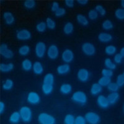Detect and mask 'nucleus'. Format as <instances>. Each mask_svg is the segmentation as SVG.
Listing matches in <instances>:
<instances>
[{"instance_id": "e433bc0d", "label": "nucleus", "mask_w": 124, "mask_h": 124, "mask_svg": "<svg viewBox=\"0 0 124 124\" xmlns=\"http://www.w3.org/2000/svg\"><path fill=\"white\" fill-rule=\"evenodd\" d=\"M115 16L118 20L124 19V8H118L115 11Z\"/></svg>"}, {"instance_id": "b1692460", "label": "nucleus", "mask_w": 124, "mask_h": 124, "mask_svg": "<svg viewBox=\"0 0 124 124\" xmlns=\"http://www.w3.org/2000/svg\"><path fill=\"white\" fill-rule=\"evenodd\" d=\"M21 119V118L19 112H14L12 113L9 117V122L12 124H17L19 122Z\"/></svg>"}, {"instance_id": "79ce46f5", "label": "nucleus", "mask_w": 124, "mask_h": 124, "mask_svg": "<svg viewBox=\"0 0 124 124\" xmlns=\"http://www.w3.org/2000/svg\"><path fill=\"white\" fill-rule=\"evenodd\" d=\"M116 84L118 86V87H122L124 85V75L120 74L118 75L116 79Z\"/></svg>"}, {"instance_id": "a878e982", "label": "nucleus", "mask_w": 124, "mask_h": 124, "mask_svg": "<svg viewBox=\"0 0 124 124\" xmlns=\"http://www.w3.org/2000/svg\"><path fill=\"white\" fill-rule=\"evenodd\" d=\"M74 25L71 22H68L65 24L63 27V32L66 35H70L73 32Z\"/></svg>"}, {"instance_id": "20e7f679", "label": "nucleus", "mask_w": 124, "mask_h": 124, "mask_svg": "<svg viewBox=\"0 0 124 124\" xmlns=\"http://www.w3.org/2000/svg\"><path fill=\"white\" fill-rule=\"evenodd\" d=\"M0 54L3 58L9 60L14 57V52L6 44H1L0 46Z\"/></svg>"}, {"instance_id": "a211bd4d", "label": "nucleus", "mask_w": 124, "mask_h": 124, "mask_svg": "<svg viewBox=\"0 0 124 124\" xmlns=\"http://www.w3.org/2000/svg\"><path fill=\"white\" fill-rule=\"evenodd\" d=\"M70 71V66L68 63L59 65L56 68V71L59 75H63L68 73Z\"/></svg>"}, {"instance_id": "c9c22d12", "label": "nucleus", "mask_w": 124, "mask_h": 124, "mask_svg": "<svg viewBox=\"0 0 124 124\" xmlns=\"http://www.w3.org/2000/svg\"><path fill=\"white\" fill-rule=\"evenodd\" d=\"M102 27L106 31H109V30L112 29L114 27V24L110 21V20H105L103 22L102 24Z\"/></svg>"}, {"instance_id": "c85d7f7f", "label": "nucleus", "mask_w": 124, "mask_h": 124, "mask_svg": "<svg viewBox=\"0 0 124 124\" xmlns=\"http://www.w3.org/2000/svg\"><path fill=\"white\" fill-rule=\"evenodd\" d=\"M110 83H111L110 78L105 77V76H103V77L101 78L100 79H99V81H98V83L102 87H107L108 84H110Z\"/></svg>"}, {"instance_id": "4c0bfd02", "label": "nucleus", "mask_w": 124, "mask_h": 124, "mask_svg": "<svg viewBox=\"0 0 124 124\" xmlns=\"http://www.w3.org/2000/svg\"><path fill=\"white\" fill-rule=\"evenodd\" d=\"M95 10H96L98 14L101 15V16H104L106 14V10L105 8L101 4H97L95 6Z\"/></svg>"}, {"instance_id": "f3484780", "label": "nucleus", "mask_w": 124, "mask_h": 124, "mask_svg": "<svg viewBox=\"0 0 124 124\" xmlns=\"http://www.w3.org/2000/svg\"><path fill=\"white\" fill-rule=\"evenodd\" d=\"M98 39L102 43H107L109 42L110 41L112 40L113 37L111 34L108 33L102 32L100 33L98 35Z\"/></svg>"}, {"instance_id": "7ed1b4c3", "label": "nucleus", "mask_w": 124, "mask_h": 124, "mask_svg": "<svg viewBox=\"0 0 124 124\" xmlns=\"http://www.w3.org/2000/svg\"><path fill=\"white\" fill-rule=\"evenodd\" d=\"M38 122L41 124H54L56 123V120L54 116L42 112L39 115Z\"/></svg>"}, {"instance_id": "ddd939ff", "label": "nucleus", "mask_w": 124, "mask_h": 124, "mask_svg": "<svg viewBox=\"0 0 124 124\" xmlns=\"http://www.w3.org/2000/svg\"><path fill=\"white\" fill-rule=\"evenodd\" d=\"M78 79L81 82L87 81L89 78V72L85 68H81L77 73Z\"/></svg>"}, {"instance_id": "de8ad7c7", "label": "nucleus", "mask_w": 124, "mask_h": 124, "mask_svg": "<svg viewBox=\"0 0 124 124\" xmlns=\"http://www.w3.org/2000/svg\"><path fill=\"white\" fill-rule=\"evenodd\" d=\"M123 58H124V57L120 54H117L115 55L114 57V62L116 63L119 64L122 63Z\"/></svg>"}, {"instance_id": "f03ea898", "label": "nucleus", "mask_w": 124, "mask_h": 124, "mask_svg": "<svg viewBox=\"0 0 124 124\" xmlns=\"http://www.w3.org/2000/svg\"><path fill=\"white\" fill-rule=\"evenodd\" d=\"M21 118L24 123L31 122L32 118V112L31 108L27 106H23L19 110Z\"/></svg>"}, {"instance_id": "3c124183", "label": "nucleus", "mask_w": 124, "mask_h": 124, "mask_svg": "<svg viewBox=\"0 0 124 124\" xmlns=\"http://www.w3.org/2000/svg\"><path fill=\"white\" fill-rule=\"evenodd\" d=\"M5 110V104L3 101L0 102V113L2 114Z\"/></svg>"}, {"instance_id": "412c9836", "label": "nucleus", "mask_w": 124, "mask_h": 124, "mask_svg": "<svg viewBox=\"0 0 124 124\" xmlns=\"http://www.w3.org/2000/svg\"><path fill=\"white\" fill-rule=\"evenodd\" d=\"M14 65L13 63H9L8 64H0V71L2 73H8L14 69Z\"/></svg>"}, {"instance_id": "5701e85b", "label": "nucleus", "mask_w": 124, "mask_h": 124, "mask_svg": "<svg viewBox=\"0 0 124 124\" xmlns=\"http://www.w3.org/2000/svg\"><path fill=\"white\" fill-rule=\"evenodd\" d=\"M76 21L80 25L86 26L89 24V21L87 19V17L85 15L82 14H78L76 16Z\"/></svg>"}, {"instance_id": "09e8293b", "label": "nucleus", "mask_w": 124, "mask_h": 124, "mask_svg": "<svg viewBox=\"0 0 124 124\" xmlns=\"http://www.w3.org/2000/svg\"><path fill=\"white\" fill-rule=\"evenodd\" d=\"M65 4L69 8H73L75 6V1L73 0H65Z\"/></svg>"}, {"instance_id": "dca6fc26", "label": "nucleus", "mask_w": 124, "mask_h": 124, "mask_svg": "<svg viewBox=\"0 0 124 124\" xmlns=\"http://www.w3.org/2000/svg\"><path fill=\"white\" fill-rule=\"evenodd\" d=\"M107 99H108L109 104L114 105L117 102V101H118L119 98H120V95H119V94L117 93V91L111 92V93L108 94V97H107Z\"/></svg>"}, {"instance_id": "f704fd0d", "label": "nucleus", "mask_w": 124, "mask_h": 124, "mask_svg": "<svg viewBox=\"0 0 124 124\" xmlns=\"http://www.w3.org/2000/svg\"><path fill=\"white\" fill-rule=\"evenodd\" d=\"M46 24V27L50 30H54L56 28V23L54 19L50 17H47L45 21Z\"/></svg>"}, {"instance_id": "9b49d317", "label": "nucleus", "mask_w": 124, "mask_h": 124, "mask_svg": "<svg viewBox=\"0 0 124 124\" xmlns=\"http://www.w3.org/2000/svg\"><path fill=\"white\" fill-rule=\"evenodd\" d=\"M59 50L58 46L55 45H51L47 50V56L51 60H55L58 58Z\"/></svg>"}, {"instance_id": "58836bf2", "label": "nucleus", "mask_w": 124, "mask_h": 124, "mask_svg": "<svg viewBox=\"0 0 124 124\" xmlns=\"http://www.w3.org/2000/svg\"><path fill=\"white\" fill-rule=\"evenodd\" d=\"M98 13H97L95 9H90L88 11V17H89V19L92 20V21H94V20L97 19V17H98Z\"/></svg>"}, {"instance_id": "aec40b11", "label": "nucleus", "mask_w": 124, "mask_h": 124, "mask_svg": "<svg viewBox=\"0 0 124 124\" xmlns=\"http://www.w3.org/2000/svg\"><path fill=\"white\" fill-rule=\"evenodd\" d=\"M42 91L45 95H49L54 91V85L50 83H43L42 86Z\"/></svg>"}, {"instance_id": "423d86ee", "label": "nucleus", "mask_w": 124, "mask_h": 124, "mask_svg": "<svg viewBox=\"0 0 124 124\" xmlns=\"http://www.w3.org/2000/svg\"><path fill=\"white\" fill-rule=\"evenodd\" d=\"M86 122L90 124H97L100 122L101 118L98 114L94 112H88L85 116Z\"/></svg>"}, {"instance_id": "a18cd8bd", "label": "nucleus", "mask_w": 124, "mask_h": 124, "mask_svg": "<svg viewBox=\"0 0 124 124\" xmlns=\"http://www.w3.org/2000/svg\"><path fill=\"white\" fill-rule=\"evenodd\" d=\"M86 123V120L85 117L81 116H78L75 118V124H85Z\"/></svg>"}, {"instance_id": "39448f33", "label": "nucleus", "mask_w": 124, "mask_h": 124, "mask_svg": "<svg viewBox=\"0 0 124 124\" xmlns=\"http://www.w3.org/2000/svg\"><path fill=\"white\" fill-rule=\"evenodd\" d=\"M16 37L17 40H29L32 38V34L29 30L24 29L19 30L16 32Z\"/></svg>"}, {"instance_id": "7c9ffc66", "label": "nucleus", "mask_w": 124, "mask_h": 124, "mask_svg": "<svg viewBox=\"0 0 124 124\" xmlns=\"http://www.w3.org/2000/svg\"><path fill=\"white\" fill-rule=\"evenodd\" d=\"M117 52V48L116 46L112 45H109L107 46L105 48V52L108 55H114Z\"/></svg>"}, {"instance_id": "bb28decb", "label": "nucleus", "mask_w": 124, "mask_h": 124, "mask_svg": "<svg viewBox=\"0 0 124 124\" xmlns=\"http://www.w3.org/2000/svg\"><path fill=\"white\" fill-rule=\"evenodd\" d=\"M32 63L30 60L25 59L22 62V68L24 71H29L32 68Z\"/></svg>"}, {"instance_id": "2eb2a0df", "label": "nucleus", "mask_w": 124, "mask_h": 124, "mask_svg": "<svg viewBox=\"0 0 124 124\" xmlns=\"http://www.w3.org/2000/svg\"><path fill=\"white\" fill-rule=\"evenodd\" d=\"M97 105L102 108H107L109 106L108 99L106 96L103 95H99L97 98Z\"/></svg>"}, {"instance_id": "6ab92c4d", "label": "nucleus", "mask_w": 124, "mask_h": 124, "mask_svg": "<svg viewBox=\"0 0 124 124\" xmlns=\"http://www.w3.org/2000/svg\"><path fill=\"white\" fill-rule=\"evenodd\" d=\"M32 70L34 73L37 75H42L44 72V67L42 64L40 62H34V63L33 64Z\"/></svg>"}, {"instance_id": "0eeeda50", "label": "nucleus", "mask_w": 124, "mask_h": 124, "mask_svg": "<svg viewBox=\"0 0 124 124\" xmlns=\"http://www.w3.org/2000/svg\"><path fill=\"white\" fill-rule=\"evenodd\" d=\"M83 52L87 56H93L96 53V48L94 45L90 42L84 43L81 46Z\"/></svg>"}, {"instance_id": "f8f14e48", "label": "nucleus", "mask_w": 124, "mask_h": 124, "mask_svg": "<svg viewBox=\"0 0 124 124\" xmlns=\"http://www.w3.org/2000/svg\"><path fill=\"white\" fill-rule=\"evenodd\" d=\"M62 59L66 63H69L74 59L73 52L70 49L65 50L62 53Z\"/></svg>"}, {"instance_id": "1a4fd4ad", "label": "nucleus", "mask_w": 124, "mask_h": 124, "mask_svg": "<svg viewBox=\"0 0 124 124\" xmlns=\"http://www.w3.org/2000/svg\"><path fill=\"white\" fill-rule=\"evenodd\" d=\"M3 19L4 23L8 25H13L16 21L15 16L9 11H6L3 13Z\"/></svg>"}, {"instance_id": "49530a36", "label": "nucleus", "mask_w": 124, "mask_h": 124, "mask_svg": "<svg viewBox=\"0 0 124 124\" xmlns=\"http://www.w3.org/2000/svg\"><path fill=\"white\" fill-rule=\"evenodd\" d=\"M60 8L59 3L58 1H53L52 3V4H51L50 6V9L51 11L54 13H55V12L58 9V8Z\"/></svg>"}, {"instance_id": "cd10ccee", "label": "nucleus", "mask_w": 124, "mask_h": 124, "mask_svg": "<svg viewBox=\"0 0 124 124\" xmlns=\"http://www.w3.org/2000/svg\"><path fill=\"white\" fill-rule=\"evenodd\" d=\"M18 52L21 56H27L30 53V46L27 45H24L20 46Z\"/></svg>"}, {"instance_id": "f257e3e1", "label": "nucleus", "mask_w": 124, "mask_h": 124, "mask_svg": "<svg viewBox=\"0 0 124 124\" xmlns=\"http://www.w3.org/2000/svg\"><path fill=\"white\" fill-rule=\"evenodd\" d=\"M71 100L75 103H78L81 105H85L87 102V97L83 91H78L73 94Z\"/></svg>"}, {"instance_id": "9d476101", "label": "nucleus", "mask_w": 124, "mask_h": 124, "mask_svg": "<svg viewBox=\"0 0 124 124\" xmlns=\"http://www.w3.org/2000/svg\"><path fill=\"white\" fill-rule=\"evenodd\" d=\"M27 100L29 104L32 105H36L39 104L40 102V97L39 94L36 92L31 91L27 95Z\"/></svg>"}, {"instance_id": "37998d69", "label": "nucleus", "mask_w": 124, "mask_h": 124, "mask_svg": "<svg viewBox=\"0 0 124 124\" xmlns=\"http://www.w3.org/2000/svg\"><path fill=\"white\" fill-rule=\"evenodd\" d=\"M102 75L105 77L111 78L114 75V73L111 70L108 69V68H104L102 70Z\"/></svg>"}, {"instance_id": "ea45409f", "label": "nucleus", "mask_w": 124, "mask_h": 124, "mask_svg": "<svg viewBox=\"0 0 124 124\" xmlns=\"http://www.w3.org/2000/svg\"><path fill=\"white\" fill-rule=\"evenodd\" d=\"M75 122V117L71 114L66 115L64 119V122L66 124H74Z\"/></svg>"}, {"instance_id": "c03bdc74", "label": "nucleus", "mask_w": 124, "mask_h": 124, "mask_svg": "<svg viewBox=\"0 0 124 124\" xmlns=\"http://www.w3.org/2000/svg\"><path fill=\"white\" fill-rule=\"evenodd\" d=\"M66 9H65L64 8L60 7L59 8H58V9L55 13V15L56 17H62V16H63L64 15L66 14Z\"/></svg>"}, {"instance_id": "864d4df0", "label": "nucleus", "mask_w": 124, "mask_h": 124, "mask_svg": "<svg viewBox=\"0 0 124 124\" xmlns=\"http://www.w3.org/2000/svg\"><path fill=\"white\" fill-rule=\"evenodd\" d=\"M120 6H121L122 8L124 7V0H122V1H120Z\"/></svg>"}, {"instance_id": "6e6552de", "label": "nucleus", "mask_w": 124, "mask_h": 124, "mask_svg": "<svg viewBox=\"0 0 124 124\" xmlns=\"http://www.w3.org/2000/svg\"><path fill=\"white\" fill-rule=\"evenodd\" d=\"M35 53L39 58H42L46 53V45L42 42H39L35 46Z\"/></svg>"}, {"instance_id": "2f4dec72", "label": "nucleus", "mask_w": 124, "mask_h": 124, "mask_svg": "<svg viewBox=\"0 0 124 124\" xmlns=\"http://www.w3.org/2000/svg\"><path fill=\"white\" fill-rule=\"evenodd\" d=\"M46 23L44 21H41L39 23L35 26V29L40 33L44 32L46 29Z\"/></svg>"}, {"instance_id": "4be33fe9", "label": "nucleus", "mask_w": 124, "mask_h": 124, "mask_svg": "<svg viewBox=\"0 0 124 124\" xmlns=\"http://www.w3.org/2000/svg\"><path fill=\"white\" fill-rule=\"evenodd\" d=\"M102 91V87L99 83H94L91 86L90 92L92 95L96 96L101 93Z\"/></svg>"}, {"instance_id": "a19ab883", "label": "nucleus", "mask_w": 124, "mask_h": 124, "mask_svg": "<svg viewBox=\"0 0 124 124\" xmlns=\"http://www.w3.org/2000/svg\"><path fill=\"white\" fill-rule=\"evenodd\" d=\"M107 87V89L110 92H116L118 90V85L116 84V83H110V84H108Z\"/></svg>"}, {"instance_id": "473e14b6", "label": "nucleus", "mask_w": 124, "mask_h": 124, "mask_svg": "<svg viewBox=\"0 0 124 124\" xmlns=\"http://www.w3.org/2000/svg\"><path fill=\"white\" fill-rule=\"evenodd\" d=\"M54 76L52 73H47L45 75L44 78V81H43V83H50L54 85Z\"/></svg>"}, {"instance_id": "8fccbe9b", "label": "nucleus", "mask_w": 124, "mask_h": 124, "mask_svg": "<svg viewBox=\"0 0 124 124\" xmlns=\"http://www.w3.org/2000/svg\"><path fill=\"white\" fill-rule=\"evenodd\" d=\"M76 2L81 6H85L89 3V1H87V0H77Z\"/></svg>"}, {"instance_id": "603ef678", "label": "nucleus", "mask_w": 124, "mask_h": 124, "mask_svg": "<svg viewBox=\"0 0 124 124\" xmlns=\"http://www.w3.org/2000/svg\"><path fill=\"white\" fill-rule=\"evenodd\" d=\"M119 54L124 57V48H122L120 50V53Z\"/></svg>"}, {"instance_id": "c756f323", "label": "nucleus", "mask_w": 124, "mask_h": 124, "mask_svg": "<svg viewBox=\"0 0 124 124\" xmlns=\"http://www.w3.org/2000/svg\"><path fill=\"white\" fill-rule=\"evenodd\" d=\"M104 65L106 68L108 69H110L111 70H115L116 68V65L115 63L112 61L110 58H106L104 60Z\"/></svg>"}, {"instance_id": "4468645a", "label": "nucleus", "mask_w": 124, "mask_h": 124, "mask_svg": "<svg viewBox=\"0 0 124 124\" xmlns=\"http://www.w3.org/2000/svg\"><path fill=\"white\" fill-rule=\"evenodd\" d=\"M23 6L27 11H34L37 7V2L35 0H25L23 3Z\"/></svg>"}, {"instance_id": "72a5a7b5", "label": "nucleus", "mask_w": 124, "mask_h": 124, "mask_svg": "<svg viewBox=\"0 0 124 124\" xmlns=\"http://www.w3.org/2000/svg\"><path fill=\"white\" fill-rule=\"evenodd\" d=\"M14 86V83L13 80L10 79H6L3 85V89L5 91H9Z\"/></svg>"}, {"instance_id": "393cba45", "label": "nucleus", "mask_w": 124, "mask_h": 124, "mask_svg": "<svg viewBox=\"0 0 124 124\" xmlns=\"http://www.w3.org/2000/svg\"><path fill=\"white\" fill-rule=\"evenodd\" d=\"M60 91L61 93L63 94H70L72 91V87L70 84H63V85L60 86Z\"/></svg>"}]
</instances>
